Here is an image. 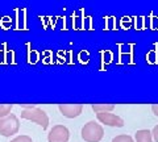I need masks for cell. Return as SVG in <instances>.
Masks as SVG:
<instances>
[{
    "mask_svg": "<svg viewBox=\"0 0 158 142\" xmlns=\"http://www.w3.org/2000/svg\"><path fill=\"white\" fill-rule=\"evenodd\" d=\"M104 137V129L95 121H88L82 128V138L86 142H100Z\"/></svg>",
    "mask_w": 158,
    "mask_h": 142,
    "instance_id": "2",
    "label": "cell"
},
{
    "mask_svg": "<svg viewBox=\"0 0 158 142\" xmlns=\"http://www.w3.org/2000/svg\"><path fill=\"white\" fill-rule=\"evenodd\" d=\"M21 119L34 122V124L41 126L44 130L48 129V126H49V117L46 115V112L41 108H37V107L25 108L24 111H21Z\"/></svg>",
    "mask_w": 158,
    "mask_h": 142,
    "instance_id": "1",
    "label": "cell"
},
{
    "mask_svg": "<svg viewBox=\"0 0 158 142\" xmlns=\"http://www.w3.org/2000/svg\"><path fill=\"white\" fill-rule=\"evenodd\" d=\"M112 142H135V140L128 134H120V136H116L112 140Z\"/></svg>",
    "mask_w": 158,
    "mask_h": 142,
    "instance_id": "9",
    "label": "cell"
},
{
    "mask_svg": "<svg viewBox=\"0 0 158 142\" xmlns=\"http://www.w3.org/2000/svg\"><path fill=\"white\" fill-rule=\"evenodd\" d=\"M152 111H153V113H154L156 116H158V104L152 105Z\"/></svg>",
    "mask_w": 158,
    "mask_h": 142,
    "instance_id": "15",
    "label": "cell"
},
{
    "mask_svg": "<svg viewBox=\"0 0 158 142\" xmlns=\"http://www.w3.org/2000/svg\"><path fill=\"white\" fill-rule=\"evenodd\" d=\"M11 142H33V140L29 136H17Z\"/></svg>",
    "mask_w": 158,
    "mask_h": 142,
    "instance_id": "11",
    "label": "cell"
},
{
    "mask_svg": "<svg viewBox=\"0 0 158 142\" xmlns=\"http://www.w3.org/2000/svg\"><path fill=\"white\" fill-rule=\"evenodd\" d=\"M58 109L62 116L67 119H75V117L82 115L83 105L82 104H61L58 105Z\"/></svg>",
    "mask_w": 158,
    "mask_h": 142,
    "instance_id": "6",
    "label": "cell"
},
{
    "mask_svg": "<svg viewBox=\"0 0 158 142\" xmlns=\"http://www.w3.org/2000/svg\"><path fill=\"white\" fill-rule=\"evenodd\" d=\"M149 59H150L152 63H154V62L157 61V58H156V51H152V53H150V54H149Z\"/></svg>",
    "mask_w": 158,
    "mask_h": 142,
    "instance_id": "14",
    "label": "cell"
},
{
    "mask_svg": "<svg viewBox=\"0 0 158 142\" xmlns=\"http://www.w3.org/2000/svg\"><path fill=\"white\" fill-rule=\"evenodd\" d=\"M135 140H136V142H153L152 132L146 130V129L137 130L135 134Z\"/></svg>",
    "mask_w": 158,
    "mask_h": 142,
    "instance_id": "7",
    "label": "cell"
},
{
    "mask_svg": "<svg viewBox=\"0 0 158 142\" xmlns=\"http://www.w3.org/2000/svg\"><path fill=\"white\" fill-rule=\"evenodd\" d=\"M11 111H12V105H4V104H2V105H0V119H2V117L8 116L9 113H11Z\"/></svg>",
    "mask_w": 158,
    "mask_h": 142,
    "instance_id": "10",
    "label": "cell"
},
{
    "mask_svg": "<svg viewBox=\"0 0 158 142\" xmlns=\"http://www.w3.org/2000/svg\"><path fill=\"white\" fill-rule=\"evenodd\" d=\"M70 138V132L65 125H56L49 132L48 141L49 142H69Z\"/></svg>",
    "mask_w": 158,
    "mask_h": 142,
    "instance_id": "5",
    "label": "cell"
},
{
    "mask_svg": "<svg viewBox=\"0 0 158 142\" xmlns=\"http://www.w3.org/2000/svg\"><path fill=\"white\" fill-rule=\"evenodd\" d=\"M152 136H153V138L156 140V142H158V125L153 128V130H152Z\"/></svg>",
    "mask_w": 158,
    "mask_h": 142,
    "instance_id": "13",
    "label": "cell"
},
{
    "mask_svg": "<svg viewBox=\"0 0 158 142\" xmlns=\"http://www.w3.org/2000/svg\"><path fill=\"white\" fill-rule=\"evenodd\" d=\"M20 129V120L15 115L9 113L0 119V134L4 137H11L16 134Z\"/></svg>",
    "mask_w": 158,
    "mask_h": 142,
    "instance_id": "3",
    "label": "cell"
},
{
    "mask_svg": "<svg viewBox=\"0 0 158 142\" xmlns=\"http://www.w3.org/2000/svg\"><path fill=\"white\" fill-rule=\"evenodd\" d=\"M96 119L107 126H112V128H123L124 126V120L121 117L111 113V112H96Z\"/></svg>",
    "mask_w": 158,
    "mask_h": 142,
    "instance_id": "4",
    "label": "cell"
},
{
    "mask_svg": "<svg viewBox=\"0 0 158 142\" xmlns=\"http://www.w3.org/2000/svg\"><path fill=\"white\" fill-rule=\"evenodd\" d=\"M115 105L113 104H94L92 105V109L95 112H111Z\"/></svg>",
    "mask_w": 158,
    "mask_h": 142,
    "instance_id": "8",
    "label": "cell"
},
{
    "mask_svg": "<svg viewBox=\"0 0 158 142\" xmlns=\"http://www.w3.org/2000/svg\"><path fill=\"white\" fill-rule=\"evenodd\" d=\"M131 17H123L121 18V25L124 28H129L131 26Z\"/></svg>",
    "mask_w": 158,
    "mask_h": 142,
    "instance_id": "12",
    "label": "cell"
}]
</instances>
